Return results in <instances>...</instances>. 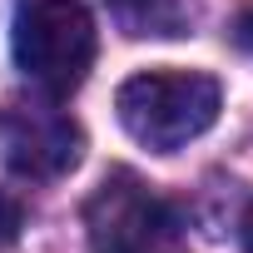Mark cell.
Wrapping results in <instances>:
<instances>
[{"label":"cell","instance_id":"6da1fadb","mask_svg":"<svg viewBox=\"0 0 253 253\" xmlns=\"http://www.w3.org/2000/svg\"><path fill=\"white\" fill-rule=\"evenodd\" d=\"M114 109L129 139H139L154 154H174L189 139L213 129L223 109V89L218 80L194 75V70H144L119 84Z\"/></svg>","mask_w":253,"mask_h":253},{"label":"cell","instance_id":"7a4b0ae2","mask_svg":"<svg viewBox=\"0 0 253 253\" xmlns=\"http://www.w3.org/2000/svg\"><path fill=\"white\" fill-rule=\"evenodd\" d=\"M94 45V20L80 0H30L15 15V65L55 99L84 84Z\"/></svg>","mask_w":253,"mask_h":253},{"label":"cell","instance_id":"3957f363","mask_svg":"<svg viewBox=\"0 0 253 253\" xmlns=\"http://www.w3.org/2000/svg\"><path fill=\"white\" fill-rule=\"evenodd\" d=\"M84 228H89V253H189L179 213L129 169L109 174L94 189Z\"/></svg>","mask_w":253,"mask_h":253},{"label":"cell","instance_id":"277c9868","mask_svg":"<svg viewBox=\"0 0 253 253\" xmlns=\"http://www.w3.org/2000/svg\"><path fill=\"white\" fill-rule=\"evenodd\" d=\"M0 144H5V164L20 179H60L84 154L80 124L70 114H60V109H45V104L10 109L5 129H0Z\"/></svg>","mask_w":253,"mask_h":253},{"label":"cell","instance_id":"5b68a950","mask_svg":"<svg viewBox=\"0 0 253 253\" xmlns=\"http://www.w3.org/2000/svg\"><path fill=\"white\" fill-rule=\"evenodd\" d=\"M124 35H184L194 25V0H109Z\"/></svg>","mask_w":253,"mask_h":253},{"label":"cell","instance_id":"8992f818","mask_svg":"<svg viewBox=\"0 0 253 253\" xmlns=\"http://www.w3.org/2000/svg\"><path fill=\"white\" fill-rule=\"evenodd\" d=\"M20 223H25V209H20V199L0 194V243H15Z\"/></svg>","mask_w":253,"mask_h":253},{"label":"cell","instance_id":"52a82bcc","mask_svg":"<svg viewBox=\"0 0 253 253\" xmlns=\"http://www.w3.org/2000/svg\"><path fill=\"white\" fill-rule=\"evenodd\" d=\"M233 40H238V50H248V55H253V5H248V10H238V20H233Z\"/></svg>","mask_w":253,"mask_h":253},{"label":"cell","instance_id":"ba28073f","mask_svg":"<svg viewBox=\"0 0 253 253\" xmlns=\"http://www.w3.org/2000/svg\"><path fill=\"white\" fill-rule=\"evenodd\" d=\"M238 238H243V248L253 253V199H248V209H243V223H238Z\"/></svg>","mask_w":253,"mask_h":253}]
</instances>
